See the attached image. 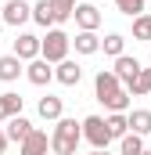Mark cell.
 Returning <instances> with one entry per match:
<instances>
[{
    "instance_id": "6da1fadb",
    "label": "cell",
    "mask_w": 151,
    "mask_h": 155,
    "mask_svg": "<svg viewBox=\"0 0 151 155\" xmlns=\"http://www.w3.org/2000/svg\"><path fill=\"white\" fill-rule=\"evenodd\" d=\"M79 141H83V123H76V119H69V116H61L54 123V134H50L54 155H76Z\"/></svg>"
},
{
    "instance_id": "7a4b0ae2",
    "label": "cell",
    "mask_w": 151,
    "mask_h": 155,
    "mask_svg": "<svg viewBox=\"0 0 151 155\" xmlns=\"http://www.w3.org/2000/svg\"><path fill=\"white\" fill-rule=\"evenodd\" d=\"M69 47H72V36H69L65 29H47V36H43V51H40V58H47L50 65H61V61L69 58Z\"/></svg>"
},
{
    "instance_id": "3957f363",
    "label": "cell",
    "mask_w": 151,
    "mask_h": 155,
    "mask_svg": "<svg viewBox=\"0 0 151 155\" xmlns=\"http://www.w3.org/2000/svg\"><path fill=\"white\" fill-rule=\"evenodd\" d=\"M83 137L94 144V152H108V144H112L108 123H104L101 116H86V119H83Z\"/></svg>"
},
{
    "instance_id": "277c9868",
    "label": "cell",
    "mask_w": 151,
    "mask_h": 155,
    "mask_svg": "<svg viewBox=\"0 0 151 155\" xmlns=\"http://www.w3.org/2000/svg\"><path fill=\"white\" fill-rule=\"evenodd\" d=\"M40 51H43V36H33V33H18V40H14V51L11 54H18L25 65L29 61H36Z\"/></svg>"
},
{
    "instance_id": "5b68a950",
    "label": "cell",
    "mask_w": 151,
    "mask_h": 155,
    "mask_svg": "<svg viewBox=\"0 0 151 155\" xmlns=\"http://www.w3.org/2000/svg\"><path fill=\"white\" fill-rule=\"evenodd\" d=\"M119 90H122V79L115 76L112 69H101V72L94 76V94H97V101H101V105H104L112 94H119Z\"/></svg>"
},
{
    "instance_id": "8992f818",
    "label": "cell",
    "mask_w": 151,
    "mask_h": 155,
    "mask_svg": "<svg viewBox=\"0 0 151 155\" xmlns=\"http://www.w3.org/2000/svg\"><path fill=\"white\" fill-rule=\"evenodd\" d=\"M76 25H79V33H97V25H101V11H97V4H90V0H83L79 7H76Z\"/></svg>"
},
{
    "instance_id": "52a82bcc",
    "label": "cell",
    "mask_w": 151,
    "mask_h": 155,
    "mask_svg": "<svg viewBox=\"0 0 151 155\" xmlns=\"http://www.w3.org/2000/svg\"><path fill=\"white\" fill-rule=\"evenodd\" d=\"M115 76L122 79V87H133L137 83V76L144 72V65L137 61V58H130V54H122V58H115V69H112Z\"/></svg>"
},
{
    "instance_id": "ba28073f",
    "label": "cell",
    "mask_w": 151,
    "mask_h": 155,
    "mask_svg": "<svg viewBox=\"0 0 151 155\" xmlns=\"http://www.w3.org/2000/svg\"><path fill=\"white\" fill-rule=\"evenodd\" d=\"M29 18H33V4H25V0H7V4H4V22H7V25L18 29V25H25Z\"/></svg>"
},
{
    "instance_id": "9c48e42d",
    "label": "cell",
    "mask_w": 151,
    "mask_h": 155,
    "mask_svg": "<svg viewBox=\"0 0 151 155\" xmlns=\"http://www.w3.org/2000/svg\"><path fill=\"white\" fill-rule=\"evenodd\" d=\"M47 152H54V148H50L47 130H33V134L18 144V155H47Z\"/></svg>"
},
{
    "instance_id": "30bf717a",
    "label": "cell",
    "mask_w": 151,
    "mask_h": 155,
    "mask_svg": "<svg viewBox=\"0 0 151 155\" xmlns=\"http://www.w3.org/2000/svg\"><path fill=\"white\" fill-rule=\"evenodd\" d=\"M25 79H29L33 87H47V83L54 79V65H50L47 58H36V61L25 65Z\"/></svg>"
},
{
    "instance_id": "8fae6325",
    "label": "cell",
    "mask_w": 151,
    "mask_h": 155,
    "mask_svg": "<svg viewBox=\"0 0 151 155\" xmlns=\"http://www.w3.org/2000/svg\"><path fill=\"white\" fill-rule=\"evenodd\" d=\"M54 79H58L61 87H76V83L83 79V69H79V61H72V58H65L61 65H54Z\"/></svg>"
},
{
    "instance_id": "7c38bea8",
    "label": "cell",
    "mask_w": 151,
    "mask_h": 155,
    "mask_svg": "<svg viewBox=\"0 0 151 155\" xmlns=\"http://www.w3.org/2000/svg\"><path fill=\"white\" fill-rule=\"evenodd\" d=\"M36 126L29 123L25 116H14V119H7V126H4V134H7V141H14V144H22L29 134H33Z\"/></svg>"
},
{
    "instance_id": "4fadbf2b",
    "label": "cell",
    "mask_w": 151,
    "mask_h": 155,
    "mask_svg": "<svg viewBox=\"0 0 151 155\" xmlns=\"http://www.w3.org/2000/svg\"><path fill=\"white\" fill-rule=\"evenodd\" d=\"M22 72H25V61L18 54H4L0 58V83H14Z\"/></svg>"
},
{
    "instance_id": "5bb4252c",
    "label": "cell",
    "mask_w": 151,
    "mask_h": 155,
    "mask_svg": "<svg viewBox=\"0 0 151 155\" xmlns=\"http://www.w3.org/2000/svg\"><path fill=\"white\" fill-rule=\"evenodd\" d=\"M33 22L43 25V29H54V25H58V15H54V4H50V0L33 4Z\"/></svg>"
},
{
    "instance_id": "9a60e30c",
    "label": "cell",
    "mask_w": 151,
    "mask_h": 155,
    "mask_svg": "<svg viewBox=\"0 0 151 155\" xmlns=\"http://www.w3.org/2000/svg\"><path fill=\"white\" fill-rule=\"evenodd\" d=\"M130 134H140V137L151 134V108H133L130 112Z\"/></svg>"
},
{
    "instance_id": "2e32d148",
    "label": "cell",
    "mask_w": 151,
    "mask_h": 155,
    "mask_svg": "<svg viewBox=\"0 0 151 155\" xmlns=\"http://www.w3.org/2000/svg\"><path fill=\"white\" fill-rule=\"evenodd\" d=\"M14 116H22V97L7 90V94H0V123H7Z\"/></svg>"
},
{
    "instance_id": "e0dca14e",
    "label": "cell",
    "mask_w": 151,
    "mask_h": 155,
    "mask_svg": "<svg viewBox=\"0 0 151 155\" xmlns=\"http://www.w3.org/2000/svg\"><path fill=\"white\" fill-rule=\"evenodd\" d=\"M72 47H76V54H97L101 51V36L97 33H76Z\"/></svg>"
},
{
    "instance_id": "ac0fdd59",
    "label": "cell",
    "mask_w": 151,
    "mask_h": 155,
    "mask_svg": "<svg viewBox=\"0 0 151 155\" xmlns=\"http://www.w3.org/2000/svg\"><path fill=\"white\" fill-rule=\"evenodd\" d=\"M104 123H108V134H112V141H122V137L130 134V116H126V112H112Z\"/></svg>"
},
{
    "instance_id": "d6986e66",
    "label": "cell",
    "mask_w": 151,
    "mask_h": 155,
    "mask_svg": "<svg viewBox=\"0 0 151 155\" xmlns=\"http://www.w3.org/2000/svg\"><path fill=\"white\" fill-rule=\"evenodd\" d=\"M40 119H50V123H58L61 119V97H54V94H47V97H40Z\"/></svg>"
},
{
    "instance_id": "ffe728a7",
    "label": "cell",
    "mask_w": 151,
    "mask_h": 155,
    "mask_svg": "<svg viewBox=\"0 0 151 155\" xmlns=\"http://www.w3.org/2000/svg\"><path fill=\"white\" fill-rule=\"evenodd\" d=\"M119 155H144V137L140 134H126L119 141Z\"/></svg>"
},
{
    "instance_id": "44dd1931",
    "label": "cell",
    "mask_w": 151,
    "mask_h": 155,
    "mask_svg": "<svg viewBox=\"0 0 151 155\" xmlns=\"http://www.w3.org/2000/svg\"><path fill=\"white\" fill-rule=\"evenodd\" d=\"M122 47H126V36H119V33H108L101 40V51L112 54V58H122Z\"/></svg>"
},
{
    "instance_id": "7402d4cb",
    "label": "cell",
    "mask_w": 151,
    "mask_h": 155,
    "mask_svg": "<svg viewBox=\"0 0 151 155\" xmlns=\"http://www.w3.org/2000/svg\"><path fill=\"white\" fill-rule=\"evenodd\" d=\"M126 90H130V97H144V94H151V69H144V72L137 76V83L126 87Z\"/></svg>"
},
{
    "instance_id": "603a6c76",
    "label": "cell",
    "mask_w": 151,
    "mask_h": 155,
    "mask_svg": "<svg viewBox=\"0 0 151 155\" xmlns=\"http://www.w3.org/2000/svg\"><path fill=\"white\" fill-rule=\"evenodd\" d=\"M144 4H148V0H115V7H119L126 18H140V15H144Z\"/></svg>"
},
{
    "instance_id": "cb8c5ba5",
    "label": "cell",
    "mask_w": 151,
    "mask_h": 155,
    "mask_svg": "<svg viewBox=\"0 0 151 155\" xmlns=\"http://www.w3.org/2000/svg\"><path fill=\"white\" fill-rule=\"evenodd\" d=\"M104 108H108V112H126V108H130V90L122 87L119 94H112V97L104 101Z\"/></svg>"
},
{
    "instance_id": "d4e9b609",
    "label": "cell",
    "mask_w": 151,
    "mask_h": 155,
    "mask_svg": "<svg viewBox=\"0 0 151 155\" xmlns=\"http://www.w3.org/2000/svg\"><path fill=\"white\" fill-rule=\"evenodd\" d=\"M54 4V15H58V22H65V18H72L76 7H79V0H50Z\"/></svg>"
},
{
    "instance_id": "484cf974",
    "label": "cell",
    "mask_w": 151,
    "mask_h": 155,
    "mask_svg": "<svg viewBox=\"0 0 151 155\" xmlns=\"http://www.w3.org/2000/svg\"><path fill=\"white\" fill-rule=\"evenodd\" d=\"M133 40H151V15L133 18Z\"/></svg>"
},
{
    "instance_id": "4316f807",
    "label": "cell",
    "mask_w": 151,
    "mask_h": 155,
    "mask_svg": "<svg viewBox=\"0 0 151 155\" xmlns=\"http://www.w3.org/2000/svg\"><path fill=\"white\" fill-rule=\"evenodd\" d=\"M4 148H7V134H4V126H0V155H4Z\"/></svg>"
},
{
    "instance_id": "83f0119b",
    "label": "cell",
    "mask_w": 151,
    "mask_h": 155,
    "mask_svg": "<svg viewBox=\"0 0 151 155\" xmlns=\"http://www.w3.org/2000/svg\"><path fill=\"white\" fill-rule=\"evenodd\" d=\"M90 155H108V152H90Z\"/></svg>"
},
{
    "instance_id": "f1b7e54d",
    "label": "cell",
    "mask_w": 151,
    "mask_h": 155,
    "mask_svg": "<svg viewBox=\"0 0 151 155\" xmlns=\"http://www.w3.org/2000/svg\"><path fill=\"white\" fill-rule=\"evenodd\" d=\"M0 22H4V7H0Z\"/></svg>"
},
{
    "instance_id": "f546056e",
    "label": "cell",
    "mask_w": 151,
    "mask_h": 155,
    "mask_svg": "<svg viewBox=\"0 0 151 155\" xmlns=\"http://www.w3.org/2000/svg\"><path fill=\"white\" fill-rule=\"evenodd\" d=\"M144 155H151V148H144Z\"/></svg>"
},
{
    "instance_id": "4dcf8cb0",
    "label": "cell",
    "mask_w": 151,
    "mask_h": 155,
    "mask_svg": "<svg viewBox=\"0 0 151 155\" xmlns=\"http://www.w3.org/2000/svg\"><path fill=\"white\" fill-rule=\"evenodd\" d=\"M90 4H97V0H90Z\"/></svg>"
},
{
    "instance_id": "1f68e13d",
    "label": "cell",
    "mask_w": 151,
    "mask_h": 155,
    "mask_svg": "<svg viewBox=\"0 0 151 155\" xmlns=\"http://www.w3.org/2000/svg\"><path fill=\"white\" fill-rule=\"evenodd\" d=\"M148 4H151V0H148Z\"/></svg>"
}]
</instances>
